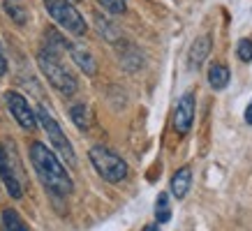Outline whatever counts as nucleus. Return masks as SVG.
<instances>
[{"label":"nucleus","instance_id":"nucleus-1","mask_svg":"<svg viewBox=\"0 0 252 231\" xmlns=\"http://www.w3.org/2000/svg\"><path fill=\"white\" fill-rule=\"evenodd\" d=\"M31 162L35 171H37L39 180L44 183V187L54 197H67L74 190L72 178H69L67 169L63 167L61 157L49 146H44L42 141H32L31 144Z\"/></svg>","mask_w":252,"mask_h":231},{"label":"nucleus","instance_id":"nucleus-2","mask_svg":"<svg viewBox=\"0 0 252 231\" xmlns=\"http://www.w3.org/2000/svg\"><path fill=\"white\" fill-rule=\"evenodd\" d=\"M37 65H39V69H42V74L46 77V81L54 86L61 95L69 97V95H74V92L79 90L77 77H74V74L63 65L61 54H58V51L49 49V46L42 49V51L37 54Z\"/></svg>","mask_w":252,"mask_h":231},{"label":"nucleus","instance_id":"nucleus-3","mask_svg":"<svg viewBox=\"0 0 252 231\" xmlns=\"http://www.w3.org/2000/svg\"><path fill=\"white\" fill-rule=\"evenodd\" d=\"M88 157H91V164L95 167L99 176L104 178L107 183H123L127 178V164L123 160L121 155H116L111 148L102 146H93L88 150Z\"/></svg>","mask_w":252,"mask_h":231},{"label":"nucleus","instance_id":"nucleus-4","mask_svg":"<svg viewBox=\"0 0 252 231\" xmlns=\"http://www.w3.org/2000/svg\"><path fill=\"white\" fill-rule=\"evenodd\" d=\"M35 116H37L42 130L46 132V137H49V141H51V146L56 148V153L61 155L69 167H77V155H74V148H72V144H69V139L65 137V132H63V127L58 125V120L49 114V109L39 107Z\"/></svg>","mask_w":252,"mask_h":231},{"label":"nucleus","instance_id":"nucleus-5","mask_svg":"<svg viewBox=\"0 0 252 231\" xmlns=\"http://www.w3.org/2000/svg\"><path fill=\"white\" fill-rule=\"evenodd\" d=\"M44 7L51 14V19L58 26H63L69 35H77V37L86 35L88 26H86L84 16L79 14V9L72 5V0H44Z\"/></svg>","mask_w":252,"mask_h":231},{"label":"nucleus","instance_id":"nucleus-6","mask_svg":"<svg viewBox=\"0 0 252 231\" xmlns=\"http://www.w3.org/2000/svg\"><path fill=\"white\" fill-rule=\"evenodd\" d=\"M0 178L12 199L23 197V173L12 144H0Z\"/></svg>","mask_w":252,"mask_h":231},{"label":"nucleus","instance_id":"nucleus-7","mask_svg":"<svg viewBox=\"0 0 252 231\" xmlns=\"http://www.w3.org/2000/svg\"><path fill=\"white\" fill-rule=\"evenodd\" d=\"M5 102H7L9 114L14 116V120L21 125L26 132H32L35 127H37V116H35V111L31 109L28 100L23 97L21 92L7 90V92H5Z\"/></svg>","mask_w":252,"mask_h":231},{"label":"nucleus","instance_id":"nucleus-8","mask_svg":"<svg viewBox=\"0 0 252 231\" xmlns=\"http://www.w3.org/2000/svg\"><path fill=\"white\" fill-rule=\"evenodd\" d=\"M194 109H197V97L194 92H185L183 97L178 100L174 111V130L178 134H188L194 123Z\"/></svg>","mask_w":252,"mask_h":231},{"label":"nucleus","instance_id":"nucleus-9","mask_svg":"<svg viewBox=\"0 0 252 231\" xmlns=\"http://www.w3.org/2000/svg\"><path fill=\"white\" fill-rule=\"evenodd\" d=\"M211 49H213V39H211V35H201V37H197L194 42H192L190 46V58H188V62H190L192 69H199L204 62H206L208 54H211Z\"/></svg>","mask_w":252,"mask_h":231},{"label":"nucleus","instance_id":"nucleus-10","mask_svg":"<svg viewBox=\"0 0 252 231\" xmlns=\"http://www.w3.org/2000/svg\"><path fill=\"white\" fill-rule=\"evenodd\" d=\"M190 185H192V169L190 167H181L171 176V194L176 199H185V194L190 192Z\"/></svg>","mask_w":252,"mask_h":231},{"label":"nucleus","instance_id":"nucleus-11","mask_svg":"<svg viewBox=\"0 0 252 231\" xmlns=\"http://www.w3.org/2000/svg\"><path fill=\"white\" fill-rule=\"evenodd\" d=\"M69 51H72V60L77 62V67L81 69V72H86L88 77H93V74L97 72V62H95L91 51H86L81 46H69Z\"/></svg>","mask_w":252,"mask_h":231},{"label":"nucleus","instance_id":"nucleus-12","mask_svg":"<svg viewBox=\"0 0 252 231\" xmlns=\"http://www.w3.org/2000/svg\"><path fill=\"white\" fill-rule=\"evenodd\" d=\"M0 224H2V231H31L28 224L21 220V215L16 213L14 208H5L2 215H0Z\"/></svg>","mask_w":252,"mask_h":231},{"label":"nucleus","instance_id":"nucleus-13","mask_svg":"<svg viewBox=\"0 0 252 231\" xmlns=\"http://www.w3.org/2000/svg\"><path fill=\"white\" fill-rule=\"evenodd\" d=\"M208 84L213 86V90L227 88V84H229V69L224 67L222 62L211 65V67H208Z\"/></svg>","mask_w":252,"mask_h":231},{"label":"nucleus","instance_id":"nucleus-14","mask_svg":"<svg viewBox=\"0 0 252 231\" xmlns=\"http://www.w3.org/2000/svg\"><path fill=\"white\" fill-rule=\"evenodd\" d=\"M95 28H97V32L104 39H107V42H118V39H121V32H118V28H116L114 23L109 21L107 16L95 14Z\"/></svg>","mask_w":252,"mask_h":231},{"label":"nucleus","instance_id":"nucleus-15","mask_svg":"<svg viewBox=\"0 0 252 231\" xmlns=\"http://www.w3.org/2000/svg\"><path fill=\"white\" fill-rule=\"evenodd\" d=\"M69 118H72V123L77 125L81 132H86L91 127V109L86 107V104H74V107L69 109Z\"/></svg>","mask_w":252,"mask_h":231},{"label":"nucleus","instance_id":"nucleus-16","mask_svg":"<svg viewBox=\"0 0 252 231\" xmlns=\"http://www.w3.org/2000/svg\"><path fill=\"white\" fill-rule=\"evenodd\" d=\"M5 12H7V16L16 26H23V23L28 21V12H26V7H23L19 0H5Z\"/></svg>","mask_w":252,"mask_h":231},{"label":"nucleus","instance_id":"nucleus-17","mask_svg":"<svg viewBox=\"0 0 252 231\" xmlns=\"http://www.w3.org/2000/svg\"><path fill=\"white\" fill-rule=\"evenodd\" d=\"M155 220L160 224H167L171 220V208H169V194L162 192L155 201Z\"/></svg>","mask_w":252,"mask_h":231},{"label":"nucleus","instance_id":"nucleus-18","mask_svg":"<svg viewBox=\"0 0 252 231\" xmlns=\"http://www.w3.org/2000/svg\"><path fill=\"white\" fill-rule=\"evenodd\" d=\"M44 35H46V42H49V49H54V51H58V54H61L63 49H69V42L63 37L58 30H54V28H49Z\"/></svg>","mask_w":252,"mask_h":231},{"label":"nucleus","instance_id":"nucleus-19","mask_svg":"<svg viewBox=\"0 0 252 231\" xmlns=\"http://www.w3.org/2000/svg\"><path fill=\"white\" fill-rule=\"evenodd\" d=\"M102 7L111 12V14H125L127 12V5H125V0H97Z\"/></svg>","mask_w":252,"mask_h":231},{"label":"nucleus","instance_id":"nucleus-20","mask_svg":"<svg viewBox=\"0 0 252 231\" xmlns=\"http://www.w3.org/2000/svg\"><path fill=\"white\" fill-rule=\"evenodd\" d=\"M236 54L243 62H250L252 60V39H241L236 46Z\"/></svg>","mask_w":252,"mask_h":231},{"label":"nucleus","instance_id":"nucleus-21","mask_svg":"<svg viewBox=\"0 0 252 231\" xmlns=\"http://www.w3.org/2000/svg\"><path fill=\"white\" fill-rule=\"evenodd\" d=\"M7 74V58H5V49H2V42H0V77Z\"/></svg>","mask_w":252,"mask_h":231},{"label":"nucleus","instance_id":"nucleus-22","mask_svg":"<svg viewBox=\"0 0 252 231\" xmlns=\"http://www.w3.org/2000/svg\"><path fill=\"white\" fill-rule=\"evenodd\" d=\"M245 123L252 125V102L248 104V109H245Z\"/></svg>","mask_w":252,"mask_h":231},{"label":"nucleus","instance_id":"nucleus-23","mask_svg":"<svg viewBox=\"0 0 252 231\" xmlns=\"http://www.w3.org/2000/svg\"><path fill=\"white\" fill-rule=\"evenodd\" d=\"M141 231H158V224H146Z\"/></svg>","mask_w":252,"mask_h":231},{"label":"nucleus","instance_id":"nucleus-24","mask_svg":"<svg viewBox=\"0 0 252 231\" xmlns=\"http://www.w3.org/2000/svg\"><path fill=\"white\" fill-rule=\"evenodd\" d=\"M72 2H79V0H72Z\"/></svg>","mask_w":252,"mask_h":231}]
</instances>
